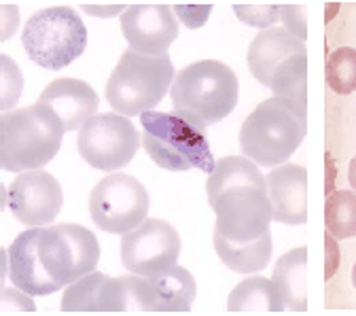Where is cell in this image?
I'll use <instances>...</instances> for the list:
<instances>
[{
  "label": "cell",
  "instance_id": "obj_22",
  "mask_svg": "<svg viewBox=\"0 0 356 316\" xmlns=\"http://www.w3.org/2000/svg\"><path fill=\"white\" fill-rule=\"evenodd\" d=\"M108 276L102 272H92L76 283L68 285L62 297V312L66 314H85V312H102L104 289Z\"/></svg>",
  "mask_w": 356,
  "mask_h": 316
},
{
  "label": "cell",
  "instance_id": "obj_32",
  "mask_svg": "<svg viewBox=\"0 0 356 316\" xmlns=\"http://www.w3.org/2000/svg\"><path fill=\"white\" fill-rule=\"evenodd\" d=\"M348 180H350L352 191L356 193V155H354V157H352V161H350V168H348Z\"/></svg>",
  "mask_w": 356,
  "mask_h": 316
},
{
  "label": "cell",
  "instance_id": "obj_6",
  "mask_svg": "<svg viewBox=\"0 0 356 316\" xmlns=\"http://www.w3.org/2000/svg\"><path fill=\"white\" fill-rule=\"evenodd\" d=\"M22 45L32 62L47 70H62L87 47V28L70 7H49L28 19Z\"/></svg>",
  "mask_w": 356,
  "mask_h": 316
},
{
  "label": "cell",
  "instance_id": "obj_12",
  "mask_svg": "<svg viewBox=\"0 0 356 316\" xmlns=\"http://www.w3.org/2000/svg\"><path fill=\"white\" fill-rule=\"evenodd\" d=\"M62 187L58 178L44 170L22 172L7 191V206L28 228H42L56 221L62 210Z\"/></svg>",
  "mask_w": 356,
  "mask_h": 316
},
{
  "label": "cell",
  "instance_id": "obj_25",
  "mask_svg": "<svg viewBox=\"0 0 356 316\" xmlns=\"http://www.w3.org/2000/svg\"><path fill=\"white\" fill-rule=\"evenodd\" d=\"M327 83L339 96L356 92V49L337 47L327 60Z\"/></svg>",
  "mask_w": 356,
  "mask_h": 316
},
{
  "label": "cell",
  "instance_id": "obj_2",
  "mask_svg": "<svg viewBox=\"0 0 356 316\" xmlns=\"http://www.w3.org/2000/svg\"><path fill=\"white\" fill-rule=\"evenodd\" d=\"M64 132L62 119L40 102L3 113L0 166L7 172L40 170L58 155Z\"/></svg>",
  "mask_w": 356,
  "mask_h": 316
},
{
  "label": "cell",
  "instance_id": "obj_7",
  "mask_svg": "<svg viewBox=\"0 0 356 316\" xmlns=\"http://www.w3.org/2000/svg\"><path fill=\"white\" fill-rule=\"evenodd\" d=\"M208 202L216 214L214 234L229 242H250L270 232L274 214L267 187L238 183L208 196Z\"/></svg>",
  "mask_w": 356,
  "mask_h": 316
},
{
  "label": "cell",
  "instance_id": "obj_27",
  "mask_svg": "<svg viewBox=\"0 0 356 316\" xmlns=\"http://www.w3.org/2000/svg\"><path fill=\"white\" fill-rule=\"evenodd\" d=\"M238 19L250 28L270 30L282 15V5H234Z\"/></svg>",
  "mask_w": 356,
  "mask_h": 316
},
{
  "label": "cell",
  "instance_id": "obj_23",
  "mask_svg": "<svg viewBox=\"0 0 356 316\" xmlns=\"http://www.w3.org/2000/svg\"><path fill=\"white\" fill-rule=\"evenodd\" d=\"M274 96L297 100L307 106V54H299L282 62L270 83Z\"/></svg>",
  "mask_w": 356,
  "mask_h": 316
},
{
  "label": "cell",
  "instance_id": "obj_24",
  "mask_svg": "<svg viewBox=\"0 0 356 316\" xmlns=\"http://www.w3.org/2000/svg\"><path fill=\"white\" fill-rule=\"evenodd\" d=\"M325 228L327 234L346 240L356 234V193L354 191H333L325 204Z\"/></svg>",
  "mask_w": 356,
  "mask_h": 316
},
{
  "label": "cell",
  "instance_id": "obj_28",
  "mask_svg": "<svg viewBox=\"0 0 356 316\" xmlns=\"http://www.w3.org/2000/svg\"><path fill=\"white\" fill-rule=\"evenodd\" d=\"M30 297L32 295H28L22 289H3L0 310H3V314H19V312L32 314V312H36V306L32 303Z\"/></svg>",
  "mask_w": 356,
  "mask_h": 316
},
{
  "label": "cell",
  "instance_id": "obj_30",
  "mask_svg": "<svg viewBox=\"0 0 356 316\" xmlns=\"http://www.w3.org/2000/svg\"><path fill=\"white\" fill-rule=\"evenodd\" d=\"M174 13L181 17L183 24H187V28H202L210 13H212V7L210 5H174Z\"/></svg>",
  "mask_w": 356,
  "mask_h": 316
},
{
  "label": "cell",
  "instance_id": "obj_1",
  "mask_svg": "<svg viewBox=\"0 0 356 316\" xmlns=\"http://www.w3.org/2000/svg\"><path fill=\"white\" fill-rule=\"evenodd\" d=\"M307 134V106L297 100L267 98L246 117L240 127L244 157L263 168H278L289 161Z\"/></svg>",
  "mask_w": 356,
  "mask_h": 316
},
{
  "label": "cell",
  "instance_id": "obj_16",
  "mask_svg": "<svg viewBox=\"0 0 356 316\" xmlns=\"http://www.w3.org/2000/svg\"><path fill=\"white\" fill-rule=\"evenodd\" d=\"M38 102L49 106L62 119L66 132L81 129L89 119L96 117L100 104L98 94L92 85L70 77H62L49 83L42 89Z\"/></svg>",
  "mask_w": 356,
  "mask_h": 316
},
{
  "label": "cell",
  "instance_id": "obj_21",
  "mask_svg": "<svg viewBox=\"0 0 356 316\" xmlns=\"http://www.w3.org/2000/svg\"><path fill=\"white\" fill-rule=\"evenodd\" d=\"M284 301L274 285V281L252 276L244 278L232 293L227 301V312L232 314H280Z\"/></svg>",
  "mask_w": 356,
  "mask_h": 316
},
{
  "label": "cell",
  "instance_id": "obj_3",
  "mask_svg": "<svg viewBox=\"0 0 356 316\" xmlns=\"http://www.w3.org/2000/svg\"><path fill=\"white\" fill-rule=\"evenodd\" d=\"M143 147L151 159L170 172L214 170V157L208 145L206 125L185 113H163L157 109L140 115Z\"/></svg>",
  "mask_w": 356,
  "mask_h": 316
},
{
  "label": "cell",
  "instance_id": "obj_26",
  "mask_svg": "<svg viewBox=\"0 0 356 316\" xmlns=\"http://www.w3.org/2000/svg\"><path fill=\"white\" fill-rule=\"evenodd\" d=\"M0 83H3V92H0V100H3V109L13 111L15 102L19 100L24 92V77L17 64L9 56H0Z\"/></svg>",
  "mask_w": 356,
  "mask_h": 316
},
{
  "label": "cell",
  "instance_id": "obj_18",
  "mask_svg": "<svg viewBox=\"0 0 356 316\" xmlns=\"http://www.w3.org/2000/svg\"><path fill=\"white\" fill-rule=\"evenodd\" d=\"M151 291H153V303L155 312L159 314H185L191 310L197 285L189 269L174 265L157 276H147Z\"/></svg>",
  "mask_w": 356,
  "mask_h": 316
},
{
  "label": "cell",
  "instance_id": "obj_33",
  "mask_svg": "<svg viewBox=\"0 0 356 316\" xmlns=\"http://www.w3.org/2000/svg\"><path fill=\"white\" fill-rule=\"evenodd\" d=\"M352 285H354V289H356V263H354V267H352Z\"/></svg>",
  "mask_w": 356,
  "mask_h": 316
},
{
  "label": "cell",
  "instance_id": "obj_5",
  "mask_svg": "<svg viewBox=\"0 0 356 316\" xmlns=\"http://www.w3.org/2000/svg\"><path fill=\"white\" fill-rule=\"evenodd\" d=\"M176 79L170 56H143L134 49L121 54L106 83V100L115 113L136 117L155 109Z\"/></svg>",
  "mask_w": 356,
  "mask_h": 316
},
{
  "label": "cell",
  "instance_id": "obj_8",
  "mask_svg": "<svg viewBox=\"0 0 356 316\" xmlns=\"http://www.w3.org/2000/svg\"><path fill=\"white\" fill-rule=\"evenodd\" d=\"M38 251L47 272L62 289L92 274L100 261V244L94 232L76 223L40 228Z\"/></svg>",
  "mask_w": 356,
  "mask_h": 316
},
{
  "label": "cell",
  "instance_id": "obj_11",
  "mask_svg": "<svg viewBox=\"0 0 356 316\" xmlns=\"http://www.w3.org/2000/svg\"><path fill=\"white\" fill-rule=\"evenodd\" d=\"M181 255V236L168 221L145 219L121 238V261L131 274L157 276L174 267Z\"/></svg>",
  "mask_w": 356,
  "mask_h": 316
},
{
  "label": "cell",
  "instance_id": "obj_13",
  "mask_svg": "<svg viewBox=\"0 0 356 316\" xmlns=\"http://www.w3.org/2000/svg\"><path fill=\"white\" fill-rule=\"evenodd\" d=\"M121 32L129 49L143 56H165L178 38V22L170 5H129L121 13Z\"/></svg>",
  "mask_w": 356,
  "mask_h": 316
},
{
  "label": "cell",
  "instance_id": "obj_31",
  "mask_svg": "<svg viewBox=\"0 0 356 316\" xmlns=\"http://www.w3.org/2000/svg\"><path fill=\"white\" fill-rule=\"evenodd\" d=\"M83 7V11H87V13H92V15H115V13H119L121 9H123V5H113L111 9H96V5H81Z\"/></svg>",
  "mask_w": 356,
  "mask_h": 316
},
{
  "label": "cell",
  "instance_id": "obj_19",
  "mask_svg": "<svg viewBox=\"0 0 356 316\" xmlns=\"http://www.w3.org/2000/svg\"><path fill=\"white\" fill-rule=\"evenodd\" d=\"M284 308L293 312L307 310V248L299 246L291 253H284L276 265L272 276Z\"/></svg>",
  "mask_w": 356,
  "mask_h": 316
},
{
  "label": "cell",
  "instance_id": "obj_15",
  "mask_svg": "<svg viewBox=\"0 0 356 316\" xmlns=\"http://www.w3.org/2000/svg\"><path fill=\"white\" fill-rule=\"evenodd\" d=\"M274 221L301 225L307 221V170L297 164H282L265 176Z\"/></svg>",
  "mask_w": 356,
  "mask_h": 316
},
{
  "label": "cell",
  "instance_id": "obj_14",
  "mask_svg": "<svg viewBox=\"0 0 356 316\" xmlns=\"http://www.w3.org/2000/svg\"><path fill=\"white\" fill-rule=\"evenodd\" d=\"M40 228H30L19 234L9 246V278L32 297H42L60 291L62 287L47 272L38 251Z\"/></svg>",
  "mask_w": 356,
  "mask_h": 316
},
{
  "label": "cell",
  "instance_id": "obj_29",
  "mask_svg": "<svg viewBox=\"0 0 356 316\" xmlns=\"http://www.w3.org/2000/svg\"><path fill=\"white\" fill-rule=\"evenodd\" d=\"M280 19L284 22V28L293 32L297 38L305 40L307 38V19H305V5H282V15Z\"/></svg>",
  "mask_w": 356,
  "mask_h": 316
},
{
  "label": "cell",
  "instance_id": "obj_9",
  "mask_svg": "<svg viewBox=\"0 0 356 316\" xmlns=\"http://www.w3.org/2000/svg\"><path fill=\"white\" fill-rule=\"evenodd\" d=\"M89 212L100 230L125 236L147 219L149 193L138 178L113 172L92 189Z\"/></svg>",
  "mask_w": 356,
  "mask_h": 316
},
{
  "label": "cell",
  "instance_id": "obj_4",
  "mask_svg": "<svg viewBox=\"0 0 356 316\" xmlns=\"http://www.w3.org/2000/svg\"><path fill=\"white\" fill-rule=\"evenodd\" d=\"M240 85L234 70L218 60H202L176 72L170 96L176 113H185L202 125H214L232 115Z\"/></svg>",
  "mask_w": 356,
  "mask_h": 316
},
{
  "label": "cell",
  "instance_id": "obj_10",
  "mask_svg": "<svg viewBox=\"0 0 356 316\" xmlns=\"http://www.w3.org/2000/svg\"><path fill=\"white\" fill-rule=\"evenodd\" d=\"M79 153L81 157L98 170L115 172L125 168L138 147V129L125 115L104 113L89 119L79 129Z\"/></svg>",
  "mask_w": 356,
  "mask_h": 316
},
{
  "label": "cell",
  "instance_id": "obj_20",
  "mask_svg": "<svg viewBox=\"0 0 356 316\" xmlns=\"http://www.w3.org/2000/svg\"><path fill=\"white\" fill-rule=\"evenodd\" d=\"M272 234L265 232L250 242H229L220 234H214V248L218 259L238 274H257L272 261Z\"/></svg>",
  "mask_w": 356,
  "mask_h": 316
},
{
  "label": "cell",
  "instance_id": "obj_17",
  "mask_svg": "<svg viewBox=\"0 0 356 316\" xmlns=\"http://www.w3.org/2000/svg\"><path fill=\"white\" fill-rule=\"evenodd\" d=\"M299 54H307L305 40L297 38L286 28L274 26L252 38L248 47V68L261 85L270 87L276 68L289 58H295Z\"/></svg>",
  "mask_w": 356,
  "mask_h": 316
}]
</instances>
